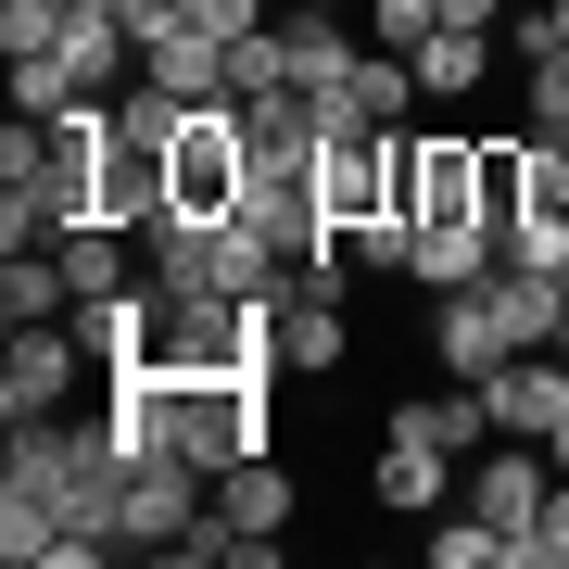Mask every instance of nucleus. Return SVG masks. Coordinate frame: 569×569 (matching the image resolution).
Returning a JSON list of instances; mask_svg holds the SVG:
<instances>
[{
  "instance_id": "16",
  "label": "nucleus",
  "mask_w": 569,
  "mask_h": 569,
  "mask_svg": "<svg viewBox=\"0 0 569 569\" xmlns=\"http://www.w3.org/2000/svg\"><path fill=\"white\" fill-rule=\"evenodd\" d=\"M216 519H228V531H291V468H279V456H241V468L216 481Z\"/></svg>"
},
{
  "instance_id": "28",
  "label": "nucleus",
  "mask_w": 569,
  "mask_h": 569,
  "mask_svg": "<svg viewBox=\"0 0 569 569\" xmlns=\"http://www.w3.org/2000/svg\"><path fill=\"white\" fill-rule=\"evenodd\" d=\"M190 13H203L216 39H253V26H266V0H190Z\"/></svg>"
},
{
  "instance_id": "18",
  "label": "nucleus",
  "mask_w": 569,
  "mask_h": 569,
  "mask_svg": "<svg viewBox=\"0 0 569 569\" xmlns=\"http://www.w3.org/2000/svg\"><path fill=\"white\" fill-rule=\"evenodd\" d=\"M481 216H493V228L545 216V203H531V140H481Z\"/></svg>"
},
{
  "instance_id": "6",
  "label": "nucleus",
  "mask_w": 569,
  "mask_h": 569,
  "mask_svg": "<svg viewBox=\"0 0 569 569\" xmlns=\"http://www.w3.org/2000/svg\"><path fill=\"white\" fill-rule=\"evenodd\" d=\"M279 367H305V380L342 367V266H291L279 279Z\"/></svg>"
},
{
  "instance_id": "9",
  "label": "nucleus",
  "mask_w": 569,
  "mask_h": 569,
  "mask_svg": "<svg viewBox=\"0 0 569 569\" xmlns=\"http://www.w3.org/2000/svg\"><path fill=\"white\" fill-rule=\"evenodd\" d=\"M545 493H557V456H545V443H493L481 468H468V507H481L493 531H531Z\"/></svg>"
},
{
  "instance_id": "3",
  "label": "nucleus",
  "mask_w": 569,
  "mask_h": 569,
  "mask_svg": "<svg viewBox=\"0 0 569 569\" xmlns=\"http://www.w3.org/2000/svg\"><path fill=\"white\" fill-rule=\"evenodd\" d=\"M430 342H443V367H456V380H493L507 355H531L493 279H468V291H430Z\"/></svg>"
},
{
  "instance_id": "31",
  "label": "nucleus",
  "mask_w": 569,
  "mask_h": 569,
  "mask_svg": "<svg viewBox=\"0 0 569 569\" xmlns=\"http://www.w3.org/2000/svg\"><path fill=\"white\" fill-rule=\"evenodd\" d=\"M545 456H557V468H569V418H557V430H545Z\"/></svg>"
},
{
  "instance_id": "14",
  "label": "nucleus",
  "mask_w": 569,
  "mask_h": 569,
  "mask_svg": "<svg viewBox=\"0 0 569 569\" xmlns=\"http://www.w3.org/2000/svg\"><path fill=\"white\" fill-rule=\"evenodd\" d=\"M406 63H418V102H468V89L493 77V26H430Z\"/></svg>"
},
{
  "instance_id": "8",
  "label": "nucleus",
  "mask_w": 569,
  "mask_h": 569,
  "mask_svg": "<svg viewBox=\"0 0 569 569\" xmlns=\"http://www.w3.org/2000/svg\"><path fill=\"white\" fill-rule=\"evenodd\" d=\"M77 342L102 355V367H152V342H164V279H127V291H102V305H77Z\"/></svg>"
},
{
  "instance_id": "32",
  "label": "nucleus",
  "mask_w": 569,
  "mask_h": 569,
  "mask_svg": "<svg viewBox=\"0 0 569 569\" xmlns=\"http://www.w3.org/2000/svg\"><path fill=\"white\" fill-rule=\"evenodd\" d=\"M305 13H367V0H305Z\"/></svg>"
},
{
  "instance_id": "24",
  "label": "nucleus",
  "mask_w": 569,
  "mask_h": 569,
  "mask_svg": "<svg viewBox=\"0 0 569 569\" xmlns=\"http://www.w3.org/2000/svg\"><path fill=\"white\" fill-rule=\"evenodd\" d=\"M228 89H291V51H279V26H253V39H228Z\"/></svg>"
},
{
  "instance_id": "1",
  "label": "nucleus",
  "mask_w": 569,
  "mask_h": 569,
  "mask_svg": "<svg viewBox=\"0 0 569 569\" xmlns=\"http://www.w3.org/2000/svg\"><path fill=\"white\" fill-rule=\"evenodd\" d=\"M317 216L329 228L406 216V127H342V140H317Z\"/></svg>"
},
{
  "instance_id": "33",
  "label": "nucleus",
  "mask_w": 569,
  "mask_h": 569,
  "mask_svg": "<svg viewBox=\"0 0 569 569\" xmlns=\"http://www.w3.org/2000/svg\"><path fill=\"white\" fill-rule=\"evenodd\" d=\"M545 279H557V291H569V266H545Z\"/></svg>"
},
{
  "instance_id": "23",
  "label": "nucleus",
  "mask_w": 569,
  "mask_h": 569,
  "mask_svg": "<svg viewBox=\"0 0 569 569\" xmlns=\"http://www.w3.org/2000/svg\"><path fill=\"white\" fill-rule=\"evenodd\" d=\"M63 26H77V13H63V0H0V51H63Z\"/></svg>"
},
{
  "instance_id": "35",
  "label": "nucleus",
  "mask_w": 569,
  "mask_h": 569,
  "mask_svg": "<svg viewBox=\"0 0 569 569\" xmlns=\"http://www.w3.org/2000/svg\"><path fill=\"white\" fill-rule=\"evenodd\" d=\"M557 355H569V329H557Z\"/></svg>"
},
{
  "instance_id": "11",
  "label": "nucleus",
  "mask_w": 569,
  "mask_h": 569,
  "mask_svg": "<svg viewBox=\"0 0 569 569\" xmlns=\"http://www.w3.org/2000/svg\"><path fill=\"white\" fill-rule=\"evenodd\" d=\"M279 51H291V89H305V102H329V89H342L355 63H367V39H355V26H342V13H305V0H291Z\"/></svg>"
},
{
  "instance_id": "22",
  "label": "nucleus",
  "mask_w": 569,
  "mask_h": 569,
  "mask_svg": "<svg viewBox=\"0 0 569 569\" xmlns=\"http://www.w3.org/2000/svg\"><path fill=\"white\" fill-rule=\"evenodd\" d=\"M63 102H89L77 63H63V51H26V63H13V114H63Z\"/></svg>"
},
{
  "instance_id": "21",
  "label": "nucleus",
  "mask_w": 569,
  "mask_h": 569,
  "mask_svg": "<svg viewBox=\"0 0 569 569\" xmlns=\"http://www.w3.org/2000/svg\"><path fill=\"white\" fill-rule=\"evenodd\" d=\"M507 569H569V468H557L545 507H531V531H507Z\"/></svg>"
},
{
  "instance_id": "20",
  "label": "nucleus",
  "mask_w": 569,
  "mask_h": 569,
  "mask_svg": "<svg viewBox=\"0 0 569 569\" xmlns=\"http://www.w3.org/2000/svg\"><path fill=\"white\" fill-rule=\"evenodd\" d=\"M430 569H507V531H493L481 507H456V519H430Z\"/></svg>"
},
{
  "instance_id": "2",
  "label": "nucleus",
  "mask_w": 569,
  "mask_h": 569,
  "mask_svg": "<svg viewBox=\"0 0 569 569\" xmlns=\"http://www.w3.org/2000/svg\"><path fill=\"white\" fill-rule=\"evenodd\" d=\"M77 367H89V342H77V317H39V329H13V355H0V418H63V392H77Z\"/></svg>"
},
{
  "instance_id": "27",
  "label": "nucleus",
  "mask_w": 569,
  "mask_h": 569,
  "mask_svg": "<svg viewBox=\"0 0 569 569\" xmlns=\"http://www.w3.org/2000/svg\"><path fill=\"white\" fill-rule=\"evenodd\" d=\"M178 26H203L190 0H127V39H178Z\"/></svg>"
},
{
  "instance_id": "7",
  "label": "nucleus",
  "mask_w": 569,
  "mask_h": 569,
  "mask_svg": "<svg viewBox=\"0 0 569 569\" xmlns=\"http://www.w3.org/2000/svg\"><path fill=\"white\" fill-rule=\"evenodd\" d=\"M481 406H493V430H507V443H545V430L569 418V355H557V342L507 355V367L481 380Z\"/></svg>"
},
{
  "instance_id": "25",
  "label": "nucleus",
  "mask_w": 569,
  "mask_h": 569,
  "mask_svg": "<svg viewBox=\"0 0 569 569\" xmlns=\"http://www.w3.org/2000/svg\"><path fill=\"white\" fill-rule=\"evenodd\" d=\"M367 26H380V51H418L443 26V0H367Z\"/></svg>"
},
{
  "instance_id": "19",
  "label": "nucleus",
  "mask_w": 569,
  "mask_h": 569,
  "mask_svg": "<svg viewBox=\"0 0 569 569\" xmlns=\"http://www.w3.org/2000/svg\"><path fill=\"white\" fill-rule=\"evenodd\" d=\"M63 279H77V305H102V291H127V253H114V228H63Z\"/></svg>"
},
{
  "instance_id": "17",
  "label": "nucleus",
  "mask_w": 569,
  "mask_h": 569,
  "mask_svg": "<svg viewBox=\"0 0 569 569\" xmlns=\"http://www.w3.org/2000/svg\"><path fill=\"white\" fill-rule=\"evenodd\" d=\"M392 430H418V443H443V456H468L493 430V406H481V380H456V392H430V406H392Z\"/></svg>"
},
{
  "instance_id": "29",
  "label": "nucleus",
  "mask_w": 569,
  "mask_h": 569,
  "mask_svg": "<svg viewBox=\"0 0 569 569\" xmlns=\"http://www.w3.org/2000/svg\"><path fill=\"white\" fill-rule=\"evenodd\" d=\"M519 51H569V0H557L545 26H519Z\"/></svg>"
},
{
  "instance_id": "12",
  "label": "nucleus",
  "mask_w": 569,
  "mask_h": 569,
  "mask_svg": "<svg viewBox=\"0 0 569 569\" xmlns=\"http://www.w3.org/2000/svg\"><path fill=\"white\" fill-rule=\"evenodd\" d=\"M140 77H152V89H178V102H241V89H228V39H216V26L140 39Z\"/></svg>"
},
{
  "instance_id": "4",
  "label": "nucleus",
  "mask_w": 569,
  "mask_h": 569,
  "mask_svg": "<svg viewBox=\"0 0 569 569\" xmlns=\"http://www.w3.org/2000/svg\"><path fill=\"white\" fill-rule=\"evenodd\" d=\"M190 519H203V468H190V456H140V468H127V557H178V531Z\"/></svg>"
},
{
  "instance_id": "15",
  "label": "nucleus",
  "mask_w": 569,
  "mask_h": 569,
  "mask_svg": "<svg viewBox=\"0 0 569 569\" xmlns=\"http://www.w3.org/2000/svg\"><path fill=\"white\" fill-rule=\"evenodd\" d=\"M443 481H456V456H443V443H418V430H392V443H380V507H392V519L443 507Z\"/></svg>"
},
{
  "instance_id": "26",
  "label": "nucleus",
  "mask_w": 569,
  "mask_h": 569,
  "mask_svg": "<svg viewBox=\"0 0 569 569\" xmlns=\"http://www.w3.org/2000/svg\"><path fill=\"white\" fill-rule=\"evenodd\" d=\"M114 51H127V26H63V63H77V89H102V77H114Z\"/></svg>"
},
{
  "instance_id": "30",
  "label": "nucleus",
  "mask_w": 569,
  "mask_h": 569,
  "mask_svg": "<svg viewBox=\"0 0 569 569\" xmlns=\"http://www.w3.org/2000/svg\"><path fill=\"white\" fill-rule=\"evenodd\" d=\"M493 13H507V0H443V26H493Z\"/></svg>"
},
{
  "instance_id": "5",
  "label": "nucleus",
  "mask_w": 569,
  "mask_h": 569,
  "mask_svg": "<svg viewBox=\"0 0 569 569\" xmlns=\"http://www.w3.org/2000/svg\"><path fill=\"white\" fill-rule=\"evenodd\" d=\"M406 216H481V140L468 127H406Z\"/></svg>"
},
{
  "instance_id": "10",
  "label": "nucleus",
  "mask_w": 569,
  "mask_h": 569,
  "mask_svg": "<svg viewBox=\"0 0 569 569\" xmlns=\"http://www.w3.org/2000/svg\"><path fill=\"white\" fill-rule=\"evenodd\" d=\"M493 266H507L493 216H430L418 253H406V279H418V291H468V279H493Z\"/></svg>"
},
{
  "instance_id": "34",
  "label": "nucleus",
  "mask_w": 569,
  "mask_h": 569,
  "mask_svg": "<svg viewBox=\"0 0 569 569\" xmlns=\"http://www.w3.org/2000/svg\"><path fill=\"white\" fill-rule=\"evenodd\" d=\"M557 140H569V114H557Z\"/></svg>"
},
{
  "instance_id": "13",
  "label": "nucleus",
  "mask_w": 569,
  "mask_h": 569,
  "mask_svg": "<svg viewBox=\"0 0 569 569\" xmlns=\"http://www.w3.org/2000/svg\"><path fill=\"white\" fill-rule=\"evenodd\" d=\"M39 317H77V279L51 241H13L0 253V329H39Z\"/></svg>"
}]
</instances>
